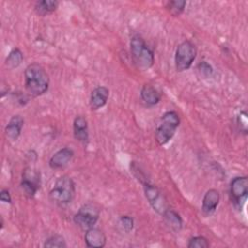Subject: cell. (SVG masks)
Here are the masks:
<instances>
[{
	"mask_svg": "<svg viewBox=\"0 0 248 248\" xmlns=\"http://www.w3.org/2000/svg\"><path fill=\"white\" fill-rule=\"evenodd\" d=\"M162 216H163L166 224L174 232H179L182 229V225H183L182 219H181L180 215L177 212H175L174 210L169 208Z\"/></svg>",
	"mask_w": 248,
	"mask_h": 248,
	"instance_id": "17",
	"label": "cell"
},
{
	"mask_svg": "<svg viewBox=\"0 0 248 248\" xmlns=\"http://www.w3.org/2000/svg\"><path fill=\"white\" fill-rule=\"evenodd\" d=\"M186 6V2L185 1H179V0H175V1H170L168 2L167 8L170 11V13L173 16H179L183 13L184 9Z\"/></svg>",
	"mask_w": 248,
	"mask_h": 248,
	"instance_id": "21",
	"label": "cell"
},
{
	"mask_svg": "<svg viewBox=\"0 0 248 248\" xmlns=\"http://www.w3.org/2000/svg\"><path fill=\"white\" fill-rule=\"evenodd\" d=\"M198 71L201 74V76H202L204 78H208V77L211 76V74L213 72V69L207 62L202 61V63H200L198 65Z\"/></svg>",
	"mask_w": 248,
	"mask_h": 248,
	"instance_id": "24",
	"label": "cell"
},
{
	"mask_svg": "<svg viewBox=\"0 0 248 248\" xmlns=\"http://www.w3.org/2000/svg\"><path fill=\"white\" fill-rule=\"evenodd\" d=\"M48 196L50 201L56 204H69L76 196V185L74 180L67 174L61 175L56 179Z\"/></svg>",
	"mask_w": 248,
	"mask_h": 248,
	"instance_id": "2",
	"label": "cell"
},
{
	"mask_svg": "<svg viewBox=\"0 0 248 248\" xmlns=\"http://www.w3.org/2000/svg\"><path fill=\"white\" fill-rule=\"evenodd\" d=\"M180 124V117L174 110L165 112L155 131V139L160 145L168 143L174 136Z\"/></svg>",
	"mask_w": 248,
	"mask_h": 248,
	"instance_id": "4",
	"label": "cell"
},
{
	"mask_svg": "<svg viewBox=\"0 0 248 248\" xmlns=\"http://www.w3.org/2000/svg\"><path fill=\"white\" fill-rule=\"evenodd\" d=\"M24 87L31 97H39L46 93L49 87V77L42 65L32 63L25 68Z\"/></svg>",
	"mask_w": 248,
	"mask_h": 248,
	"instance_id": "1",
	"label": "cell"
},
{
	"mask_svg": "<svg viewBox=\"0 0 248 248\" xmlns=\"http://www.w3.org/2000/svg\"><path fill=\"white\" fill-rule=\"evenodd\" d=\"M23 124H24V119L21 115H19V114L13 115L10 118V120L5 128L6 137L10 140H16L21 134Z\"/></svg>",
	"mask_w": 248,
	"mask_h": 248,
	"instance_id": "15",
	"label": "cell"
},
{
	"mask_svg": "<svg viewBox=\"0 0 248 248\" xmlns=\"http://www.w3.org/2000/svg\"><path fill=\"white\" fill-rule=\"evenodd\" d=\"M58 2L53 0H42L36 2L34 6V10L37 13V15L41 16H47L49 14H52L58 7Z\"/></svg>",
	"mask_w": 248,
	"mask_h": 248,
	"instance_id": "18",
	"label": "cell"
},
{
	"mask_svg": "<svg viewBox=\"0 0 248 248\" xmlns=\"http://www.w3.org/2000/svg\"><path fill=\"white\" fill-rule=\"evenodd\" d=\"M248 195V178L246 176H236L231 181L230 196L232 203L240 210Z\"/></svg>",
	"mask_w": 248,
	"mask_h": 248,
	"instance_id": "7",
	"label": "cell"
},
{
	"mask_svg": "<svg viewBox=\"0 0 248 248\" xmlns=\"http://www.w3.org/2000/svg\"><path fill=\"white\" fill-rule=\"evenodd\" d=\"M220 202V194L216 189H209L205 192L202 204V211L205 216H211L215 211Z\"/></svg>",
	"mask_w": 248,
	"mask_h": 248,
	"instance_id": "13",
	"label": "cell"
},
{
	"mask_svg": "<svg viewBox=\"0 0 248 248\" xmlns=\"http://www.w3.org/2000/svg\"><path fill=\"white\" fill-rule=\"evenodd\" d=\"M20 188L27 198H34L41 188L40 172L32 168L24 169L20 181Z\"/></svg>",
	"mask_w": 248,
	"mask_h": 248,
	"instance_id": "8",
	"label": "cell"
},
{
	"mask_svg": "<svg viewBox=\"0 0 248 248\" xmlns=\"http://www.w3.org/2000/svg\"><path fill=\"white\" fill-rule=\"evenodd\" d=\"M140 98L147 106H155L161 100L160 92L151 84H144L140 89Z\"/></svg>",
	"mask_w": 248,
	"mask_h": 248,
	"instance_id": "16",
	"label": "cell"
},
{
	"mask_svg": "<svg viewBox=\"0 0 248 248\" xmlns=\"http://www.w3.org/2000/svg\"><path fill=\"white\" fill-rule=\"evenodd\" d=\"M73 134L74 138L83 144H86L89 140V129L86 118L82 115L75 117L73 122Z\"/></svg>",
	"mask_w": 248,
	"mask_h": 248,
	"instance_id": "11",
	"label": "cell"
},
{
	"mask_svg": "<svg viewBox=\"0 0 248 248\" xmlns=\"http://www.w3.org/2000/svg\"><path fill=\"white\" fill-rule=\"evenodd\" d=\"M130 51L135 64L139 68L147 70L153 66L155 61L154 53L140 36L136 35L132 37L130 41Z\"/></svg>",
	"mask_w": 248,
	"mask_h": 248,
	"instance_id": "3",
	"label": "cell"
},
{
	"mask_svg": "<svg viewBox=\"0 0 248 248\" xmlns=\"http://www.w3.org/2000/svg\"><path fill=\"white\" fill-rule=\"evenodd\" d=\"M142 185L145 198L147 199L149 204L158 214L163 215L169 209V206L160 190L148 181L144 182Z\"/></svg>",
	"mask_w": 248,
	"mask_h": 248,
	"instance_id": "9",
	"label": "cell"
},
{
	"mask_svg": "<svg viewBox=\"0 0 248 248\" xmlns=\"http://www.w3.org/2000/svg\"><path fill=\"white\" fill-rule=\"evenodd\" d=\"M119 224L123 229V231L126 232H130L134 228V220L131 216H128V215L121 216L119 219Z\"/></svg>",
	"mask_w": 248,
	"mask_h": 248,
	"instance_id": "23",
	"label": "cell"
},
{
	"mask_svg": "<svg viewBox=\"0 0 248 248\" xmlns=\"http://www.w3.org/2000/svg\"><path fill=\"white\" fill-rule=\"evenodd\" d=\"M74 151L69 147H63L57 150L49 159L48 165L52 170L65 168L73 159Z\"/></svg>",
	"mask_w": 248,
	"mask_h": 248,
	"instance_id": "10",
	"label": "cell"
},
{
	"mask_svg": "<svg viewBox=\"0 0 248 248\" xmlns=\"http://www.w3.org/2000/svg\"><path fill=\"white\" fill-rule=\"evenodd\" d=\"M22 60H23V53L19 48L16 47V48H13L8 54L5 60V65L9 69H15L21 64Z\"/></svg>",
	"mask_w": 248,
	"mask_h": 248,
	"instance_id": "19",
	"label": "cell"
},
{
	"mask_svg": "<svg viewBox=\"0 0 248 248\" xmlns=\"http://www.w3.org/2000/svg\"><path fill=\"white\" fill-rule=\"evenodd\" d=\"M100 217L99 208L93 203L82 204L74 215V223L81 230L86 231L95 226Z\"/></svg>",
	"mask_w": 248,
	"mask_h": 248,
	"instance_id": "6",
	"label": "cell"
},
{
	"mask_svg": "<svg viewBox=\"0 0 248 248\" xmlns=\"http://www.w3.org/2000/svg\"><path fill=\"white\" fill-rule=\"evenodd\" d=\"M44 247L45 248H66L67 243L62 235L54 234V235L48 237L45 241Z\"/></svg>",
	"mask_w": 248,
	"mask_h": 248,
	"instance_id": "20",
	"label": "cell"
},
{
	"mask_svg": "<svg viewBox=\"0 0 248 248\" xmlns=\"http://www.w3.org/2000/svg\"><path fill=\"white\" fill-rule=\"evenodd\" d=\"M197 56V47L191 41L180 43L174 54V65L177 72H184L192 66Z\"/></svg>",
	"mask_w": 248,
	"mask_h": 248,
	"instance_id": "5",
	"label": "cell"
},
{
	"mask_svg": "<svg viewBox=\"0 0 248 248\" xmlns=\"http://www.w3.org/2000/svg\"><path fill=\"white\" fill-rule=\"evenodd\" d=\"M188 248H208L209 242L206 237L199 235L194 236L189 239V242L187 244Z\"/></svg>",
	"mask_w": 248,
	"mask_h": 248,
	"instance_id": "22",
	"label": "cell"
},
{
	"mask_svg": "<svg viewBox=\"0 0 248 248\" xmlns=\"http://www.w3.org/2000/svg\"><path fill=\"white\" fill-rule=\"evenodd\" d=\"M0 200L3 202L11 203L12 202V198H11L10 192L8 190H6V189L1 190V192H0Z\"/></svg>",
	"mask_w": 248,
	"mask_h": 248,
	"instance_id": "25",
	"label": "cell"
},
{
	"mask_svg": "<svg viewBox=\"0 0 248 248\" xmlns=\"http://www.w3.org/2000/svg\"><path fill=\"white\" fill-rule=\"evenodd\" d=\"M109 97V89L106 86L100 85L94 88L91 92L90 99H89V105L92 110H98L101 108H103Z\"/></svg>",
	"mask_w": 248,
	"mask_h": 248,
	"instance_id": "12",
	"label": "cell"
},
{
	"mask_svg": "<svg viewBox=\"0 0 248 248\" xmlns=\"http://www.w3.org/2000/svg\"><path fill=\"white\" fill-rule=\"evenodd\" d=\"M84 241L87 247L102 248L107 243V237L102 230L92 227L85 231Z\"/></svg>",
	"mask_w": 248,
	"mask_h": 248,
	"instance_id": "14",
	"label": "cell"
}]
</instances>
